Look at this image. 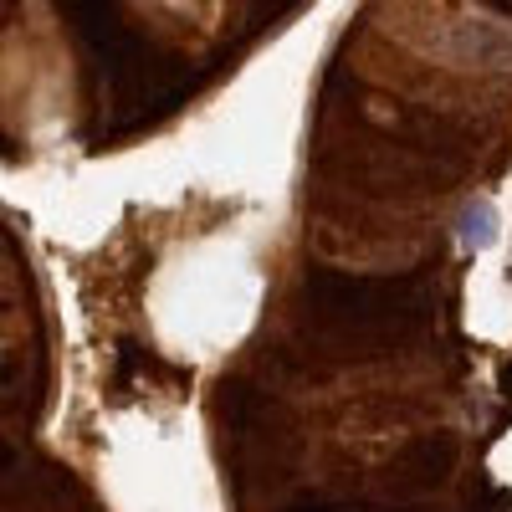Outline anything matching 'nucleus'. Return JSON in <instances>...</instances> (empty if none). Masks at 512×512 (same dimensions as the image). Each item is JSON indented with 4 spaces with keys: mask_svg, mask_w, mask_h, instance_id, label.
Wrapping results in <instances>:
<instances>
[{
    "mask_svg": "<svg viewBox=\"0 0 512 512\" xmlns=\"http://www.w3.org/2000/svg\"><path fill=\"white\" fill-rule=\"evenodd\" d=\"M497 236H502V226H497V210L487 200H472V205L461 210V241L472 246V251L497 246Z\"/></svg>",
    "mask_w": 512,
    "mask_h": 512,
    "instance_id": "f257e3e1",
    "label": "nucleus"
}]
</instances>
